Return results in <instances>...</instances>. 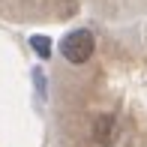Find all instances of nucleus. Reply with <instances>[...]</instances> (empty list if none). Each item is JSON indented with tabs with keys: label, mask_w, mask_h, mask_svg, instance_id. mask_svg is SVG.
<instances>
[{
	"label": "nucleus",
	"mask_w": 147,
	"mask_h": 147,
	"mask_svg": "<svg viewBox=\"0 0 147 147\" xmlns=\"http://www.w3.org/2000/svg\"><path fill=\"white\" fill-rule=\"evenodd\" d=\"M30 48L36 51L42 60H48L51 57V39L48 36H30Z\"/></svg>",
	"instance_id": "obj_3"
},
{
	"label": "nucleus",
	"mask_w": 147,
	"mask_h": 147,
	"mask_svg": "<svg viewBox=\"0 0 147 147\" xmlns=\"http://www.w3.org/2000/svg\"><path fill=\"white\" fill-rule=\"evenodd\" d=\"M33 78H36V87H39V93H42V90H45V75L36 69V72H33Z\"/></svg>",
	"instance_id": "obj_4"
},
{
	"label": "nucleus",
	"mask_w": 147,
	"mask_h": 147,
	"mask_svg": "<svg viewBox=\"0 0 147 147\" xmlns=\"http://www.w3.org/2000/svg\"><path fill=\"white\" fill-rule=\"evenodd\" d=\"M114 135H117V120L111 114H102L93 123V138H96L99 147H111L114 144Z\"/></svg>",
	"instance_id": "obj_2"
},
{
	"label": "nucleus",
	"mask_w": 147,
	"mask_h": 147,
	"mask_svg": "<svg viewBox=\"0 0 147 147\" xmlns=\"http://www.w3.org/2000/svg\"><path fill=\"white\" fill-rule=\"evenodd\" d=\"M60 54L69 60L72 66H81L96 54V39L90 30H72L60 39Z\"/></svg>",
	"instance_id": "obj_1"
}]
</instances>
